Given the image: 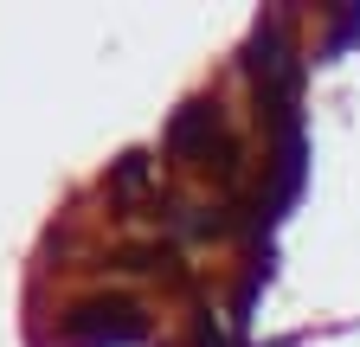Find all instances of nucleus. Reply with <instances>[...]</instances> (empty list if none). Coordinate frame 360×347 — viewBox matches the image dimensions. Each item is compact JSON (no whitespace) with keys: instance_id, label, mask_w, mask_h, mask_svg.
<instances>
[{"instance_id":"obj_3","label":"nucleus","mask_w":360,"mask_h":347,"mask_svg":"<svg viewBox=\"0 0 360 347\" xmlns=\"http://www.w3.org/2000/svg\"><path fill=\"white\" fill-rule=\"evenodd\" d=\"M103 187H110L122 206H142V199L155 193V161H148L142 148H135V155H122V161L110 167V181H103Z\"/></svg>"},{"instance_id":"obj_4","label":"nucleus","mask_w":360,"mask_h":347,"mask_svg":"<svg viewBox=\"0 0 360 347\" xmlns=\"http://www.w3.org/2000/svg\"><path fill=\"white\" fill-rule=\"evenodd\" d=\"M206 174H212V181H219V187H225V193H232V187H238V181H245V148H238V142H232V136H225V142H219V148H212V155H206Z\"/></svg>"},{"instance_id":"obj_5","label":"nucleus","mask_w":360,"mask_h":347,"mask_svg":"<svg viewBox=\"0 0 360 347\" xmlns=\"http://www.w3.org/2000/svg\"><path fill=\"white\" fill-rule=\"evenodd\" d=\"M360 39V7H335V20H328V39H322V58H335L341 46H354Z\"/></svg>"},{"instance_id":"obj_2","label":"nucleus","mask_w":360,"mask_h":347,"mask_svg":"<svg viewBox=\"0 0 360 347\" xmlns=\"http://www.w3.org/2000/svg\"><path fill=\"white\" fill-rule=\"evenodd\" d=\"M225 142V103L219 97H193L180 103L174 122H167V161L180 167H206V155Z\"/></svg>"},{"instance_id":"obj_1","label":"nucleus","mask_w":360,"mask_h":347,"mask_svg":"<svg viewBox=\"0 0 360 347\" xmlns=\"http://www.w3.org/2000/svg\"><path fill=\"white\" fill-rule=\"evenodd\" d=\"M58 328H65L77 347H135V341L155 334L148 309H142L135 296H122V289H97V296L71 302V309L58 315Z\"/></svg>"},{"instance_id":"obj_6","label":"nucleus","mask_w":360,"mask_h":347,"mask_svg":"<svg viewBox=\"0 0 360 347\" xmlns=\"http://www.w3.org/2000/svg\"><path fill=\"white\" fill-rule=\"evenodd\" d=\"M193 347H232V341H225V328L212 322V309H200V315H193Z\"/></svg>"}]
</instances>
